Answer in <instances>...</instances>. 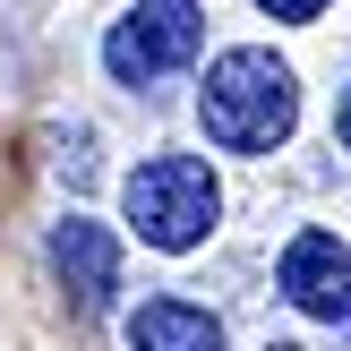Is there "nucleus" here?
<instances>
[{
    "instance_id": "1",
    "label": "nucleus",
    "mask_w": 351,
    "mask_h": 351,
    "mask_svg": "<svg viewBox=\"0 0 351 351\" xmlns=\"http://www.w3.org/2000/svg\"><path fill=\"white\" fill-rule=\"evenodd\" d=\"M197 120H206V137H215L223 154H274L300 129V77H291L274 51L240 43V51H223V60L206 69Z\"/></svg>"
},
{
    "instance_id": "2",
    "label": "nucleus",
    "mask_w": 351,
    "mask_h": 351,
    "mask_svg": "<svg viewBox=\"0 0 351 351\" xmlns=\"http://www.w3.org/2000/svg\"><path fill=\"white\" fill-rule=\"evenodd\" d=\"M120 206H129V223H137V240L146 249H197L206 232H215V215H223V189H215V171L197 163V154H146V163L120 180Z\"/></svg>"
},
{
    "instance_id": "3",
    "label": "nucleus",
    "mask_w": 351,
    "mask_h": 351,
    "mask_svg": "<svg viewBox=\"0 0 351 351\" xmlns=\"http://www.w3.org/2000/svg\"><path fill=\"white\" fill-rule=\"evenodd\" d=\"M206 43V9L197 0H137L112 34H103V69L120 86H163L171 69H189Z\"/></svg>"
},
{
    "instance_id": "4",
    "label": "nucleus",
    "mask_w": 351,
    "mask_h": 351,
    "mask_svg": "<svg viewBox=\"0 0 351 351\" xmlns=\"http://www.w3.org/2000/svg\"><path fill=\"white\" fill-rule=\"evenodd\" d=\"M283 300L317 326H351V249H343V232H300L283 249Z\"/></svg>"
},
{
    "instance_id": "5",
    "label": "nucleus",
    "mask_w": 351,
    "mask_h": 351,
    "mask_svg": "<svg viewBox=\"0 0 351 351\" xmlns=\"http://www.w3.org/2000/svg\"><path fill=\"white\" fill-rule=\"evenodd\" d=\"M51 266H60V283L77 291V308H103L120 291V240L103 232V223L69 215L60 232H51Z\"/></svg>"
},
{
    "instance_id": "6",
    "label": "nucleus",
    "mask_w": 351,
    "mask_h": 351,
    "mask_svg": "<svg viewBox=\"0 0 351 351\" xmlns=\"http://www.w3.org/2000/svg\"><path fill=\"white\" fill-rule=\"evenodd\" d=\"M129 351H223V317L197 300H146L129 317Z\"/></svg>"
},
{
    "instance_id": "7",
    "label": "nucleus",
    "mask_w": 351,
    "mask_h": 351,
    "mask_svg": "<svg viewBox=\"0 0 351 351\" xmlns=\"http://www.w3.org/2000/svg\"><path fill=\"white\" fill-rule=\"evenodd\" d=\"M266 17H283V26H308V17H326V0H257Z\"/></svg>"
},
{
    "instance_id": "8",
    "label": "nucleus",
    "mask_w": 351,
    "mask_h": 351,
    "mask_svg": "<svg viewBox=\"0 0 351 351\" xmlns=\"http://www.w3.org/2000/svg\"><path fill=\"white\" fill-rule=\"evenodd\" d=\"M335 137H343V154H351V86H343V112H335Z\"/></svg>"
}]
</instances>
